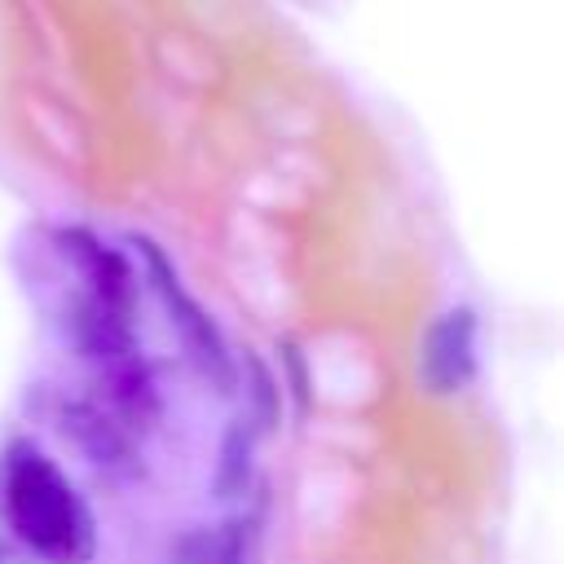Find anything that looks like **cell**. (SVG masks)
<instances>
[{
    "label": "cell",
    "mask_w": 564,
    "mask_h": 564,
    "mask_svg": "<svg viewBox=\"0 0 564 564\" xmlns=\"http://www.w3.org/2000/svg\"><path fill=\"white\" fill-rule=\"evenodd\" d=\"M0 520L44 564H93L97 516L66 467L31 436L0 449Z\"/></svg>",
    "instance_id": "1"
},
{
    "label": "cell",
    "mask_w": 564,
    "mask_h": 564,
    "mask_svg": "<svg viewBox=\"0 0 564 564\" xmlns=\"http://www.w3.org/2000/svg\"><path fill=\"white\" fill-rule=\"evenodd\" d=\"M128 242L137 247V256H141V278H145V286L159 295V304H163V313H167V326H172L176 339L185 344V357L194 361V370H198L216 392H229V388H234V375H238V361H234V352H229L220 326L212 322V313L185 291L176 264L163 256V247H159L154 238L132 234Z\"/></svg>",
    "instance_id": "2"
},
{
    "label": "cell",
    "mask_w": 564,
    "mask_h": 564,
    "mask_svg": "<svg viewBox=\"0 0 564 564\" xmlns=\"http://www.w3.org/2000/svg\"><path fill=\"white\" fill-rule=\"evenodd\" d=\"M53 247H57V256L70 264V273L79 278V295H84V300H93V304H101L106 313L132 322V313H137V291H141V273H137V264H132L119 247H110L106 238H97V234L84 229V225H62V229H53Z\"/></svg>",
    "instance_id": "3"
},
{
    "label": "cell",
    "mask_w": 564,
    "mask_h": 564,
    "mask_svg": "<svg viewBox=\"0 0 564 564\" xmlns=\"http://www.w3.org/2000/svg\"><path fill=\"white\" fill-rule=\"evenodd\" d=\"M414 375L432 397H458L476 383V375H480V317H476V308L449 304L427 322V330L419 339Z\"/></svg>",
    "instance_id": "4"
},
{
    "label": "cell",
    "mask_w": 564,
    "mask_h": 564,
    "mask_svg": "<svg viewBox=\"0 0 564 564\" xmlns=\"http://www.w3.org/2000/svg\"><path fill=\"white\" fill-rule=\"evenodd\" d=\"M62 432L84 449L88 463H97L106 471H132L137 467L123 423L93 401H66L62 405Z\"/></svg>",
    "instance_id": "5"
},
{
    "label": "cell",
    "mask_w": 564,
    "mask_h": 564,
    "mask_svg": "<svg viewBox=\"0 0 564 564\" xmlns=\"http://www.w3.org/2000/svg\"><path fill=\"white\" fill-rule=\"evenodd\" d=\"M256 476V427L251 419H234L220 436V458H216V498H242Z\"/></svg>",
    "instance_id": "6"
}]
</instances>
